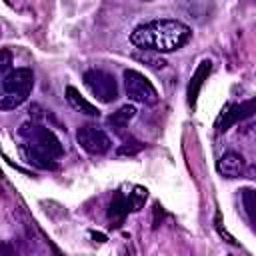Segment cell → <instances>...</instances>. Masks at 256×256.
Segmentation results:
<instances>
[{"label":"cell","mask_w":256,"mask_h":256,"mask_svg":"<svg viewBox=\"0 0 256 256\" xmlns=\"http://www.w3.org/2000/svg\"><path fill=\"white\" fill-rule=\"evenodd\" d=\"M124 90L126 96L134 102H140L144 106H154L158 102V92L154 84L138 70H124Z\"/></svg>","instance_id":"5"},{"label":"cell","mask_w":256,"mask_h":256,"mask_svg":"<svg viewBox=\"0 0 256 256\" xmlns=\"http://www.w3.org/2000/svg\"><path fill=\"white\" fill-rule=\"evenodd\" d=\"M158 54H160V52H154V50H140V48H138V52H134V60H138V62H142V64H146V66H150V68L162 70V68L166 66V60H162Z\"/></svg>","instance_id":"13"},{"label":"cell","mask_w":256,"mask_h":256,"mask_svg":"<svg viewBox=\"0 0 256 256\" xmlns=\"http://www.w3.org/2000/svg\"><path fill=\"white\" fill-rule=\"evenodd\" d=\"M18 136L22 138V154L30 164L42 170L56 168V160L64 150L50 128L38 122H24L18 128Z\"/></svg>","instance_id":"2"},{"label":"cell","mask_w":256,"mask_h":256,"mask_svg":"<svg viewBox=\"0 0 256 256\" xmlns=\"http://www.w3.org/2000/svg\"><path fill=\"white\" fill-rule=\"evenodd\" d=\"M144 2H152V0H144Z\"/></svg>","instance_id":"18"},{"label":"cell","mask_w":256,"mask_h":256,"mask_svg":"<svg viewBox=\"0 0 256 256\" xmlns=\"http://www.w3.org/2000/svg\"><path fill=\"white\" fill-rule=\"evenodd\" d=\"M212 72V62L210 60H202L196 68V72L192 74L190 78V84H188V104L194 108L196 106V100H198V94H200V88L204 86V82L208 80Z\"/></svg>","instance_id":"9"},{"label":"cell","mask_w":256,"mask_h":256,"mask_svg":"<svg viewBox=\"0 0 256 256\" xmlns=\"http://www.w3.org/2000/svg\"><path fill=\"white\" fill-rule=\"evenodd\" d=\"M216 168L224 178H240L246 174V160L238 152H226L224 156H220Z\"/></svg>","instance_id":"8"},{"label":"cell","mask_w":256,"mask_h":256,"mask_svg":"<svg viewBox=\"0 0 256 256\" xmlns=\"http://www.w3.org/2000/svg\"><path fill=\"white\" fill-rule=\"evenodd\" d=\"M142 148H144L142 142H138V140H126V142L118 148V154H122V156H132V154H138Z\"/></svg>","instance_id":"16"},{"label":"cell","mask_w":256,"mask_h":256,"mask_svg":"<svg viewBox=\"0 0 256 256\" xmlns=\"http://www.w3.org/2000/svg\"><path fill=\"white\" fill-rule=\"evenodd\" d=\"M34 74L30 68H14L2 76L0 110H12L24 104L32 92Z\"/></svg>","instance_id":"3"},{"label":"cell","mask_w":256,"mask_h":256,"mask_svg":"<svg viewBox=\"0 0 256 256\" xmlns=\"http://www.w3.org/2000/svg\"><path fill=\"white\" fill-rule=\"evenodd\" d=\"M0 68H2V74L10 72V52L8 50H2V62H0Z\"/></svg>","instance_id":"17"},{"label":"cell","mask_w":256,"mask_h":256,"mask_svg":"<svg viewBox=\"0 0 256 256\" xmlns=\"http://www.w3.org/2000/svg\"><path fill=\"white\" fill-rule=\"evenodd\" d=\"M130 210H132V206H130L128 196H124V194L118 192V194L112 198L110 206H108V218H110V222H112L114 226H120Z\"/></svg>","instance_id":"11"},{"label":"cell","mask_w":256,"mask_h":256,"mask_svg":"<svg viewBox=\"0 0 256 256\" xmlns=\"http://www.w3.org/2000/svg\"><path fill=\"white\" fill-rule=\"evenodd\" d=\"M192 36V30L172 18L152 20L146 24H140L130 34V42L140 50H154V52H174L182 48Z\"/></svg>","instance_id":"1"},{"label":"cell","mask_w":256,"mask_h":256,"mask_svg":"<svg viewBox=\"0 0 256 256\" xmlns=\"http://www.w3.org/2000/svg\"><path fill=\"white\" fill-rule=\"evenodd\" d=\"M76 140H78L80 148L86 150V152L92 154V156H102V154H106V152L110 150V146H112L110 136H108L102 128H98V126H94V124H84V126H80L78 132H76Z\"/></svg>","instance_id":"6"},{"label":"cell","mask_w":256,"mask_h":256,"mask_svg":"<svg viewBox=\"0 0 256 256\" xmlns=\"http://www.w3.org/2000/svg\"><path fill=\"white\" fill-rule=\"evenodd\" d=\"M136 116V108L134 106H130V104H126V106H120L116 112H112L110 116H108V126L110 128H114V130H122V128H126L128 126V122L132 120Z\"/></svg>","instance_id":"12"},{"label":"cell","mask_w":256,"mask_h":256,"mask_svg":"<svg viewBox=\"0 0 256 256\" xmlns=\"http://www.w3.org/2000/svg\"><path fill=\"white\" fill-rule=\"evenodd\" d=\"M256 114V98H250V100H244L240 104H232L228 108H224L216 120V130L218 132H226L230 126L250 118Z\"/></svg>","instance_id":"7"},{"label":"cell","mask_w":256,"mask_h":256,"mask_svg":"<svg viewBox=\"0 0 256 256\" xmlns=\"http://www.w3.org/2000/svg\"><path fill=\"white\" fill-rule=\"evenodd\" d=\"M146 198H148V190L144 186H134V190L128 194V200H130L132 210H140L144 206Z\"/></svg>","instance_id":"15"},{"label":"cell","mask_w":256,"mask_h":256,"mask_svg":"<svg viewBox=\"0 0 256 256\" xmlns=\"http://www.w3.org/2000/svg\"><path fill=\"white\" fill-rule=\"evenodd\" d=\"M82 80H84V86L90 90V94L98 102L110 104V102H114L118 98V84H116V78L112 74L92 68V70L84 72Z\"/></svg>","instance_id":"4"},{"label":"cell","mask_w":256,"mask_h":256,"mask_svg":"<svg viewBox=\"0 0 256 256\" xmlns=\"http://www.w3.org/2000/svg\"><path fill=\"white\" fill-rule=\"evenodd\" d=\"M66 100H68V104H70L74 110H78V112H82V114H86V116L98 118V114H100V110H98L94 104H90L74 86H68V88H66Z\"/></svg>","instance_id":"10"},{"label":"cell","mask_w":256,"mask_h":256,"mask_svg":"<svg viewBox=\"0 0 256 256\" xmlns=\"http://www.w3.org/2000/svg\"><path fill=\"white\" fill-rule=\"evenodd\" d=\"M240 198H242V208H244L246 216L252 222H256V190L244 188V190H240Z\"/></svg>","instance_id":"14"}]
</instances>
